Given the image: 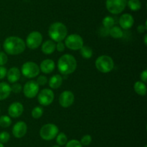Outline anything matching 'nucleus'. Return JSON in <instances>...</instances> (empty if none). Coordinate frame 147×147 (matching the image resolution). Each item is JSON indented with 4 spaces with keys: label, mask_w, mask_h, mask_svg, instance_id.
Here are the masks:
<instances>
[{
    "label": "nucleus",
    "mask_w": 147,
    "mask_h": 147,
    "mask_svg": "<svg viewBox=\"0 0 147 147\" xmlns=\"http://www.w3.org/2000/svg\"><path fill=\"white\" fill-rule=\"evenodd\" d=\"M8 61V56L4 52H0V66H4Z\"/></svg>",
    "instance_id": "72a5a7b5"
},
{
    "label": "nucleus",
    "mask_w": 147,
    "mask_h": 147,
    "mask_svg": "<svg viewBox=\"0 0 147 147\" xmlns=\"http://www.w3.org/2000/svg\"><path fill=\"white\" fill-rule=\"evenodd\" d=\"M53 147H60V146H58V145H55V146H53Z\"/></svg>",
    "instance_id": "79ce46f5"
},
{
    "label": "nucleus",
    "mask_w": 147,
    "mask_h": 147,
    "mask_svg": "<svg viewBox=\"0 0 147 147\" xmlns=\"http://www.w3.org/2000/svg\"><path fill=\"white\" fill-rule=\"evenodd\" d=\"M144 40L145 46H146V45H147V35L146 34H145L144 37Z\"/></svg>",
    "instance_id": "ea45409f"
},
{
    "label": "nucleus",
    "mask_w": 147,
    "mask_h": 147,
    "mask_svg": "<svg viewBox=\"0 0 147 147\" xmlns=\"http://www.w3.org/2000/svg\"><path fill=\"white\" fill-rule=\"evenodd\" d=\"M20 76H21V71L17 67H11L7 71V80L11 84L16 83L20 79Z\"/></svg>",
    "instance_id": "f3484780"
},
{
    "label": "nucleus",
    "mask_w": 147,
    "mask_h": 147,
    "mask_svg": "<svg viewBox=\"0 0 147 147\" xmlns=\"http://www.w3.org/2000/svg\"><path fill=\"white\" fill-rule=\"evenodd\" d=\"M55 67V63L54 61L52 60V59H45L41 62L40 69L42 73L48 74L52 73L54 71Z\"/></svg>",
    "instance_id": "dca6fc26"
},
{
    "label": "nucleus",
    "mask_w": 147,
    "mask_h": 147,
    "mask_svg": "<svg viewBox=\"0 0 147 147\" xmlns=\"http://www.w3.org/2000/svg\"><path fill=\"white\" fill-rule=\"evenodd\" d=\"M134 89L136 93H137L139 95L141 96H145L146 95V84L144 83L142 81H138L135 82L134 85Z\"/></svg>",
    "instance_id": "412c9836"
},
{
    "label": "nucleus",
    "mask_w": 147,
    "mask_h": 147,
    "mask_svg": "<svg viewBox=\"0 0 147 147\" xmlns=\"http://www.w3.org/2000/svg\"><path fill=\"white\" fill-rule=\"evenodd\" d=\"M147 30V25L146 22L145 24V25H143V24H140V25L138 26L137 27V31L139 32V33H144Z\"/></svg>",
    "instance_id": "4c0bfd02"
},
{
    "label": "nucleus",
    "mask_w": 147,
    "mask_h": 147,
    "mask_svg": "<svg viewBox=\"0 0 147 147\" xmlns=\"http://www.w3.org/2000/svg\"><path fill=\"white\" fill-rule=\"evenodd\" d=\"M22 74L28 79H32L39 75L40 71V66L32 61L25 62L22 66Z\"/></svg>",
    "instance_id": "423d86ee"
},
{
    "label": "nucleus",
    "mask_w": 147,
    "mask_h": 147,
    "mask_svg": "<svg viewBox=\"0 0 147 147\" xmlns=\"http://www.w3.org/2000/svg\"><path fill=\"white\" fill-rule=\"evenodd\" d=\"M75 101L74 94L69 90H65L60 94L59 97V103L63 108H67L71 106Z\"/></svg>",
    "instance_id": "f8f14e48"
},
{
    "label": "nucleus",
    "mask_w": 147,
    "mask_h": 147,
    "mask_svg": "<svg viewBox=\"0 0 147 147\" xmlns=\"http://www.w3.org/2000/svg\"><path fill=\"white\" fill-rule=\"evenodd\" d=\"M48 83L51 89H57L63 84V77L60 74L53 75L50 79Z\"/></svg>",
    "instance_id": "aec40b11"
},
{
    "label": "nucleus",
    "mask_w": 147,
    "mask_h": 147,
    "mask_svg": "<svg viewBox=\"0 0 147 147\" xmlns=\"http://www.w3.org/2000/svg\"><path fill=\"white\" fill-rule=\"evenodd\" d=\"M56 49H57V51L59 52H63L65 49V43L63 42H57V43L56 44Z\"/></svg>",
    "instance_id": "f704fd0d"
},
{
    "label": "nucleus",
    "mask_w": 147,
    "mask_h": 147,
    "mask_svg": "<svg viewBox=\"0 0 147 147\" xmlns=\"http://www.w3.org/2000/svg\"><path fill=\"white\" fill-rule=\"evenodd\" d=\"M56 49V44L53 40H48L42 44L41 50L44 54H52Z\"/></svg>",
    "instance_id": "a211bd4d"
},
{
    "label": "nucleus",
    "mask_w": 147,
    "mask_h": 147,
    "mask_svg": "<svg viewBox=\"0 0 147 147\" xmlns=\"http://www.w3.org/2000/svg\"><path fill=\"white\" fill-rule=\"evenodd\" d=\"M0 147H4V144H1V143H0Z\"/></svg>",
    "instance_id": "a19ab883"
},
{
    "label": "nucleus",
    "mask_w": 147,
    "mask_h": 147,
    "mask_svg": "<svg viewBox=\"0 0 147 147\" xmlns=\"http://www.w3.org/2000/svg\"><path fill=\"white\" fill-rule=\"evenodd\" d=\"M59 133V128L53 123H47L43 125L40 131V135L45 141H51L55 138Z\"/></svg>",
    "instance_id": "39448f33"
},
{
    "label": "nucleus",
    "mask_w": 147,
    "mask_h": 147,
    "mask_svg": "<svg viewBox=\"0 0 147 147\" xmlns=\"http://www.w3.org/2000/svg\"><path fill=\"white\" fill-rule=\"evenodd\" d=\"M24 111V106L19 102H14L11 103L8 108V113L10 117L14 118L21 116Z\"/></svg>",
    "instance_id": "4468645a"
},
{
    "label": "nucleus",
    "mask_w": 147,
    "mask_h": 147,
    "mask_svg": "<svg viewBox=\"0 0 147 147\" xmlns=\"http://www.w3.org/2000/svg\"><path fill=\"white\" fill-rule=\"evenodd\" d=\"M4 50L9 55H19L23 53L26 48L25 42L21 37L9 36L3 43Z\"/></svg>",
    "instance_id": "f257e3e1"
},
{
    "label": "nucleus",
    "mask_w": 147,
    "mask_h": 147,
    "mask_svg": "<svg viewBox=\"0 0 147 147\" xmlns=\"http://www.w3.org/2000/svg\"><path fill=\"white\" fill-rule=\"evenodd\" d=\"M109 35L116 39L121 38L123 36V32L121 27L114 25L109 29Z\"/></svg>",
    "instance_id": "4be33fe9"
},
{
    "label": "nucleus",
    "mask_w": 147,
    "mask_h": 147,
    "mask_svg": "<svg viewBox=\"0 0 147 147\" xmlns=\"http://www.w3.org/2000/svg\"><path fill=\"white\" fill-rule=\"evenodd\" d=\"M42 35L38 31H32L27 35L26 39V46L30 49H37L42 45Z\"/></svg>",
    "instance_id": "1a4fd4ad"
},
{
    "label": "nucleus",
    "mask_w": 147,
    "mask_h": 147,
    "mask_svg": "<svg viewBox=\"0 0 147 147\" xmlns=\"http://www.w3.org/2000/svg\"><path fill=\"white\" fill-rule=\"evenodd\" d=\"M11 125V119L8 115H1L0 117V126L8 128Z\"/></svg>",
    "instance_id": "bb28decb"
},
{
    "label": "nucleus",
    "mask_w": 147,
    "mask_h": 147,
    "mask_svg": "<svg viewBox=\"0 0 147 147\" xmlns=\"http://www.w3.org/2000/svg\"><path fill=\"white\" fill-rule=\"evenodd\" d=\"M101 32H100V34H101L102 36H107L109 35V29L105 28V27H103V28L100 29Z\"/></svg>",
    "instance_id": "58836bf2"
},
{
    "label": "nucleus",
    "mask_w": 147,
    "mask_h": 147,
    "mask_svg": "<svg viewBox=\"0 0 147 147\" xmlns=\"http://www.w3.org/2000/svg\"><path fill=\"white\" fill-rule=\"evenodd\" d=\"M43 114V109L42 107L36 106L32 110V116L34 119H38L41 118Z\"/></svg>",
    "instance_id": "cd10ccee"
},
{
    "label": "nucleus",
    "mask_w": 147,
    "mask_h": 147,
    "mask_svg": "<svg viewBox=\"0 0 147 147\" xmlns=\"http://www.w3.org/2000/svg\"><path fill=\"white\" fill-rule=\"evenodd\" d=\"M67 27L60 22L53 23L48 29V35L54 42L63 41L67 37Z\"/></svg>",
    "instance_id": "7ed1b4c3"
},
{
    "label": "nucleus",
    "mask_w": 147,
    "mask_h": 147,
    "mask_svg": "<svg viewBox=\"0 0 147 147\" xmlns=\"http://www.w3.org/2000/svg\"><path fill=\"white\" fill-rule=\"evenodd\" d=\"M11 86L7 82H0V100L7 99L11 94Z\"/></svg>",
    "instance_id": "6ab92c4d"
},
{
    "label": "nucleus",
    "mask_w": 147,
    "mask_h": 147,
    "mask_svg": "<svg viewBox=\"0 0 147 147\" xmlns=\"http://www.w3.org/2000/svg\"><path fill=\"white\" fill-rule=\"evenodd\" d=\"M80 55L82 56V57L84 58V59H88L93 56V50H92L91 48H90L89 46H83L80 49Z\"/></svg>",
    "instance_id": "5701e85b"
},
{
    "label": "nucleus",
    "mask_w": 147,
    "mask_h": 147,
    "mask_svg": "<svg viewBox=\"0 0 147 147\" xmlns=\"http://www.w3.org/2000/svg\"><path fill=\"white\" fill-rule=\"evenodd\" d=\"M65 46L70 50H80L84 45L81 36L78 34H71L65 39Z\"/></svg>",
    "instance_id": "6e6552de"
},
{
    "label": "nucleus",
    "mask_w": 147,
    "mask_h": 147,
    "mask_svg": "<svg viewBox=\"0 0 147 147\" xmlns=\"http://www.w3.org/2000/svg\"><path fill=\"white\" fill-rule=\"evenodd\" d=\"M102 24H103V27L107 29L111 28L112 27H113L115 24V20L111 16H106L103 18V21H102Z\"/></svg>",
    "instance_id": "393cba45"
},
{
    "label": "nucleus",
    "mask_w": 147,
    "mask_h": 147,
    "mask_svg": "<svg viewBox=\"0 0 147 147\" xmlns=\"http://www.w3.org/2000/svg\"><path fill=\"white\" fill-rule=\"evenodd\" d=\"M126 5L132 11H139L142 8V3L139 0H129Z\"/></svg>",
    "instance_id": "b1692460"
},
{
    "label": "nucleus",
    "mask_w": 147,
    "mask_h": 147,
    "mask_svg": "<svg viewBox=\"0 0 147 147\" xmlns=\"http://www.w3.org/2000/svg\"><path fill=\"white\" fill-rule=\"evenodd\" d=\"M56 138V142L58 146H64L67 142V137L66 134L63 132L58 133Z\"/></svg>",
    "instance_id": "a878e982"
},
{
    "label": "nucleus",
    "mask_w": 147,
    "mask_h": 147,
    "mask_svg": "<svg viewBox=\"0 0 147 147\" xmlns=\"http://www.w3.org/2000/svg\"><path fill=\"white\" fill-rule=\"evenodd\" d=\"M76 68L77 61L76 58L71 54H64L57 61V69L62 74H70L76 71Z\"/></svg>",
    "instance_id": "f03ea898"
},
{
    "label": "nucleus",
    "mask_w": 147,
    "mask_h": 147,
    "mask_svg": "<svg viewBox=\"0 0 147 147\" xmlns=\"http://www.w3.org/2000/svg\"><path fill=\"white\" fill-rule=\"evenodd\" d=\"M37 100L39 103L43 106H48L50 104L53 103L54 100L55 95L54 92L50 89H43L39 92Z\"/></svg>",
    "instance_id": "9d476101"
},
{
    "label": "nucleus",
    "mask_w": 147,
    "mask_h": 147,
    "mask_svg": "<svg viewBox=\"0 0 147 147\" xmlns=\"http://www.w3.org/2000/svg\"><path fill=\"white\" fill-rule=\"evenodd\" d=\"M36 82L39 86H44L47 83V78L44 75H40L37 77Z\"/></svg>",
    "instance_id": "2f4dec72"
},
{
    "label": "nucleus",
    "mask_w": 147,
    "mask_h": 147,
    "mask_svg": "<svg viewBox=\"0 0 147 147\" xmlns=\"http://www.w3.org/2000/svg\"><path fill=\"white\" fill-rule=\"evenodd\" d=\"M140 78H141V79H142V82H143L144 83H146V82H147V70L146 69H145L144 71H143L141 73Z\"/></svg>",
    "instance_id": "e433bc0d"
},
{
    "label": "nucleus",
    "mask_w": 147,
    "mask_h": 147,
    "mask_svg": "<svg viewBox=\"0 0 147 147\" xmlns=\"http://www.w3.org/2000/svg\"><path fill=\"white\" fill-rule=\"evenodd\" d=\"M96 67L102 73H109L114 68V61L111 56L102 55L97 58L96 61Z\"/></svg>",
    "instance_id": "20e7f679"
},
{
    "label": "nucleus",
    "mask_w": 147,
    "mask_h": 147,
    "mask_svg": "<svg viewBox=\"0 0 147 147\" xmlns=\"http://www.w3.org/2000/svg\"><path fill=\"white\" fill-rule=\"evenodd\" d=\"M27 132V125L24 121H18L12 128V134L15 138H21L26 135Z\"/></svg>",
    "instance_id": "ddd939ff"
},
{
    "label": "nucleus",
    "mask_w": 147,
    "mask_h": 147,
    "mask_svg": "<svg viewBox=\"0 0 147 147\" xmlns=\"http://www.w3.org/2000/svg\"><path fill=\"white\" fill-rule=\"evenodd\" d=\"M22 85L18 83H14V84L11 86V92L16 94L20 93L22 91Z\"/></svg>",
    "instance_id": "473e14b6"
},
{
    "label": "nucleus",
    "mask_w": 147,
    "mask_h": 147,
    "mask_svg": "<svg viewBox=\"0 0 147 147\" xmlns=\"http://www.w3.org/2000/svg\"><path fill=\"white\" fill-rule=\"evenodd\" d=\"M144 147H147V146H146V145H145V146H144Z\"/></svg>",
    "instance_id": "37998d69"
},
{
    "label": "nucleus",
    "mask_w": 147,
    "mask_h": 147,
    "mask_svg": "<svg viewBox=\"0 0 147 147\" xmlns=\"http://www.w3.org/2000/svg\"><path fill=\"white\" fill-rule=\"evenodd\" d=\"M10 139V135L7 131H2L0 133V143L1 144H6L8 142Z\"/></svg>",
    "instance_id": "c756f323"
},
{
    "label": "nucleus",
    "mask_w": 147,
    "mask_h": 147,
    "mask_svg": "<svg viewBox=\"0 0 147 147\" xmlns=\"http://www.w3.org/2000/svg\"><path fill=\"white\" fill-rule=\"evenodd\" d=\"M65 147H83V146L78 140L72 139L67 141L65 144Z\"/></svg>",
    "instance_id": "7c9ffc66"
},
{
    "label": "nucleus",
    "mask_w": 147,
    "mask_h": 147,
    "mask_svg": "<svg viewBox=\"0 0 147 147\" xmlns=\"http://www.w3.org/2000/svg\"><path fill=\"white\" fill-rule=\"evenodd\" d=\"M127 0H106V7L108 11L113 14H119L125 10Z\"/></svg>",
    "instance_id": "0eeeda50"
},
{
    "label": "nucleus",
    "mask_w": 147,
    "mask_h": 147,
    "mask_svg": "<svg viewBox=\"0 0 147 147\" xmlns=\"http://www.w3.org/2000/svg\"><path fill=\"white\" fill-rule=\"evenodd\" d=\"M134 24V19L131 14L126 13V14H122L119 18V24H120L121 28L129 30L131 28Z\"/></svg>",
    "instance_id": "2eb2a0df"
},
{
    "label": "nucleus",
    "mask_w": 147,
    "mask_h": 147,
    "mask_svg": "<svg viewBox=\"0 0 147 147\" xmlns=\"http://www.w3.org/2000/svg\"><path fill=\"white\" fill-rule=\"evenodd\" d=\"M40 86L37 84L36 81L30 80L25 83L23 87V93L24 96L29 99L35 97L39 93Z\"/></svg>",
    "instance_id": "9b49d317"
},
{
    "label": "nucleus",
    "mask_w": 147,
    "mask_h": 147,
    "mask_svg": "<svg viewBox=\"0 0 147 147\" xmlns=\"http://www.w3.org/2000/svg\"><path fill=\"white\" fill-rule=\"evenodd\" d=\"M80 142L81 143V144H82V146H89L90 144H91V142H92L91 135H88V134L83 135V136L81 138V139H80Z\"/></svg>",
    "instance_id": "c85d7f7f"
},
{
    "label": "nucleus",
    "mask_w": 147,
    "mask_h": 147,
    "mask_svg": "<svg viewBox=\"0 0 147 147\" xmlns=\"http://www.w3.org/2000/svg\"><path fill=\"white\" fill-rule=\"evenodd\" d=\"M7 70L4 66H0V80L3 79L6 76H7Z\"/></svg>",
    "instance_id": "c9c22d12"
}]
</instances>
